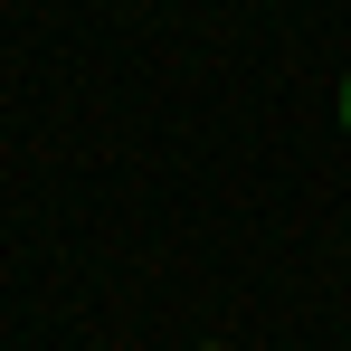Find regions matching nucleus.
Segmentation results:
<instances>
[{
  "instance_id": "nucleus-1",
  "label": "nucleus",
  "mask_w": 351,
  "mask_h": 351,
  "mask_svg": "<svg viewBox=\"0 0 351 351\" xmlns=\"http://www.w3.org/2000/svg\"><path fill=\"white\" fill-rule=\"evenodd\" d=\"M342 133H351V76H342Z\"/></svg>"
},
{
  "instance_id": "nucleus-2",
  "label": "nucleus",
  "mask_w": 351,
  "mask_h": 351,
  "mask_svg": "<svg viewBox=\"0 0 351 351\" xmlns=\"http://www.w3.org/2000/svg\"><path fill=\"white\" fill-rule=\"evenodd\" d=\"M209 351H228V342H209Z\"/></svg>"
}]
</instances>
